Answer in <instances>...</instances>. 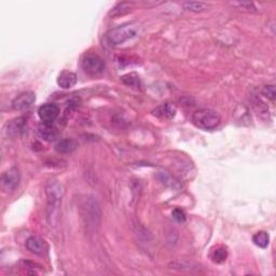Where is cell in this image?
<instances>
[{
  "instance_id": "4",
  "label": "cell",
  "mask_w": 276,
  "mask_h": 276,
  "mask_svg": "<svg viewBox=\"0 0 276 276\" xmlns=\"http://www.w3.org/2000/svg\"><path fill=\"white\" fill-rule=\"evenodd\" d=\"M138 33V25L136 24H125L122 26L115 27L111 29L107 34L108 41L112 44V46H118V44H122L128 40L134 38Z\"/></svg>"
},
{
  "instance_id": "16",
  "label": "cell",
  "mask_w": 276,
  "mask_h": 276,
  "mask_svg": "<svg viewBox=\"0 0 276 276\" xmlns=\"http://www.w3.org/2000/svg\"><path fill=\"white\" fill-rule=\"evenodd\" d=\"M254 243L260 248H267L270 243V237L267 232L264 231H260V232L256 233L253 238Z\"/></svg>"
},
{
  "instance_id": "19",
  "label": "cell",
  "mask_w": 276,
  "mask_h": 276,
  "mask_svg": "<svg viewBox=\"0 0 276 276\" xmlns=\"http://www.w3.org/2000/svg\"><path fill=\"white\" fill-rule=\"evenodd\" d=\"M262 94L264 95L265 97L271 99V100H274L276 97V91H275V87L273 84L271 85H265L262 90Z\"/></svg>"
},
{
  "instance_id": "8",
  "label": "cell",
  "mask_w": 276,
  "mask_h": 276,
  "mask_svg": "<svg viewBox=\"0 0 276 276\" xmlns=\"http://www.w3.org/2000/svg\"><path fill=\"white\" fill-rule=\"evenodd\" d=\"M36 100V95L34 92H25L19 94L18 96L13 100L12 106L16 110H25L33 106Z\"/></svg>"
},
{
  "instance_id": "3",
  "label": "cell",
  "mask_w": 276,
  "mask_h": 276,
  "mask_svg": "<svg viewBox=\"0 0 276 276\" xmlns=\"http://www.w3.org/2000/svg\"><path fill=\"white\" fill-rule=\"evenodd\" d=\"M192 122L195 127L205 130L214 129L221 122L220 114L213 109H199L192 114Z\"/></svg>"
},
{
  "instance_id": "20",
  "label": "cell",
  "mask_w": 276,
  "mask_h": 276,
  "mask_svg": "<svg viewBox=\"0 0 276 276\" xmlns=\"http://www.w3.org/2000/svg\"><path fill=\"white\" fill-rule=\"evenodd\" d=\"M233 6H237L239 9H243L246 10V11H256V7L254 2H249V1H246V2H233Z\"/></svg>"
},
{
  "instance_id": "17",
  "label": "cell",
  "mask_w": 276,
  "mask_h": 276,
  "mask_svg": "<svg viewBox=\"0 0 276 276\" xmlns=\"http://www.w3.org/2000/svg\"><path fill=\"white\" fill-rule=\"evenodd\" d=\"M228 258V252L225 248L219 247L216 248L213 254H212V259L215 261L216 263H222Z\"/></svg>"
},
{
  "instance_id": "13",
  "label": "cell",
  "mask_w": 276,
  "mask_h": 276,
  "mask_svg": "<svg viewBox=\"0 0 276 276\" xmlns=\"http://www.w3.org/2000/svg\"><path fill=\"white\" fill-rule=\"evenodd\" d=\"M77 147H78V144L74 142V139L66 138V139L59 140V142L55 145V150H56L58 153L68 154V153L74 152V150L77 149Z\"/></svg>"
},
{
  "instance_id": "5",
  "label": "cell",
  "mask_w": 276,
  "mask_h": 276,
  "mask_svg": "<svg viewBox=\"0 0 276 276\" xmlns=\"http://www.w3.org/2000/svg\"><path fill=\"white\" fill-rule=\"evenodd\" d=\"M82 68L85 73L91 74V76H97L104 72L105 63L103 58L98 56L97 54L89 53L84 55L82 58Z\"/></svg>"
},
{
  "instance_id": "9",
  "label": "cell",
  "mask_w": 276,
  "mask_h": 276,
  "mask_svg": "<svg viewBox=\"0 0 276 276\" xmlns=\"http://www.w3.org/2000/svg\"><path fill=\"white\" fill-rule=\"evenodd\" d=\"M26 247L32 254L41 256L47 252L48 245L42 239L38 237H31L26 240Z\"/></svg>"
},
{
  "instance_id": "18",
  "label": "cell",
  "mask_w": 276,
  "mask_h": 276,
  "mask_svg": "<svg viewBox=\"0 0 276 276\" xmlns=\"http://www.w3.org/2000/svg\"><path fill=\"white\" fill-rule=\"evenodd\" d=\"M122 81L129 87H138L139 85V77L136 74H129L127 76L122 77Z\"/></svg>"
},
{
  "instance_id": "6",
  "label": "cell",
  "mask_w": 276,
  "mask_h": 276,
  "mask_svg": "<svg viewBox=\"0 0 276 276\" xmlns=\"http://www.w3.org/2000/svg\"><path fill=\"white\" fill-rule=\"evenodd\" d=\"M19 183V172L17 167L6 170L1 176V187L4 191L10 192L16 190Z\"/></svg>"
},
{
  "instance_id": "12",
  "label": "cell",
  "mask_w": 276,
  "mask_h": 276,
  "mask_svg": "<svg viewBox=\"0 0 276 276\" xmlns=\"http://www.w3.org/2000/svg\"><path fill=\"white\" fill-rule=\"evenodd\" d=\"M77 83V74L72 72H63L57 78V84L62 89H70Z\"/></svg>"
},
{
  "instance_id": "10",
  "label": "cell",
  "mask_w": 276,
  "mask_h": 276,
  "mask_svg": "<svg viewBox=\"0 0 276 276\" xmlns=\"http://www.w3.org/2000/svg\"><path fill=\"white\" fill-rule=\"evenodd\" d=\"M155 117L163 120H172L176 115V107L170 103H165L160 105L153 110Z\"/></svg>"
},
{
  "instance_id": "15",
  "label": "cell",
  "mask_w": 276,
  "mask_h": 276,
  "mask_svg": "<svg viewBox=\"0 0 276 276\" xmlns=\"http://www.w3.org/2000/svg\"><path fill=\"white\" fill-rule=\"evenodd\" d=\"M183 7L188 10V11L191 12H203L205 10H207L209 8V4L206 2H202V1H184L182 3Z\"/></svg>"
},
{
  "instance_id": "1",
  "label": "cell",
  "mask_w": 276,
  "mask_h": 276,
  "mask_svg": "<svg viewBox=\"0 0 276 276\" xmlns=\"http://www.w3.org/2000/svg\"><path fill=\"white\" fill-rule=\"evenodd\" d=\"M46 195L48 202V218L50 223L54 224V220L57 218L58 209L64 195L63 185L55 179L49 180L46 184Z\"/></svg>"
},
{
  "instance_id": "7",
  "label": "cell",
  "mask_w": 276,
  "mask_h": 276,
  "mask_svg": "<svg viewBox=\"0 0 276 276\" xmlns=\"http://www.w3.org/2000/svg\"><path fill=\"white\" fill-rule=\"evenodd\" d=\"M38 114H39V118L41 119L43 122L51 123L58 117L59 107L56 104H52V103L44 104L39 108Z\"/></svg>"
},
{
  "instance_id": "14",
  "label": "cell",
  "mask_w": 276,
  "mask_h": 276,
  "mask_svg": "<svg viewBox=\"0 0 276 276\" xmlns=\"http://www.w3.org/2000/svg\"><path fill=\"white\" fill-rule=\"evenodd\" d=\"M134 7V4L132 2H121V3H118L117 6H115L111 11H110V16L112 18H119V17H122L125 16V14H128L129 12L132 11V9Z\"/></svg>"
},
{
  "instance_id": "2",
  "label": "cell",
  "mask_w": 276,
  "mask_h": 276,
  "mask_svg": "<svg viewBox=\"0 0 276 276\" xmlns=\"http://www.w3.org/2000/svg\"><path fill=\"white\" fill-rule=\"evenodd\" d=\"M82 216L87 231L94 233L99 227L100 219H102V210H100L99 204L97 203L96 200L90 198L85 201L83 205Z\"/></svg>"
},
{
  "instance_id": "21",
  "label": "cell",
  "mask_w": 276,
  "mask_h": 276,
  "mask_svg": "<svg viewBox=\"0 0 276 276\" xmlns=\"http://www.w3.org/2000/svg\"><path fill=\"white\" fill-rule=\"evenodd\" d=\"M172 216H173V218L176 220L177 222H179V223H183V222H184L185 221V214H184V210H182V209H179V208H176V209H174L173 210V213H172Z\"/></svg>"
},
{
  "instance_id": "11",
  "label": "cell",
  "mask_w": 276,
  "mask_h": 276,
  "mask_svg": "<svg viewBox=\"0 0 276 276\" xmlns=\"http://www.w3.org/2000/svg\"><path fill=\"white\" fill-rule=\"evenodd\" d=\"M38 133L40 135V137L42 139L47 140V142H54L58 138V130L57 129L52 125L51 123L44 122L41 124L38 129Z\"/></svg>"
}]
</instances>
